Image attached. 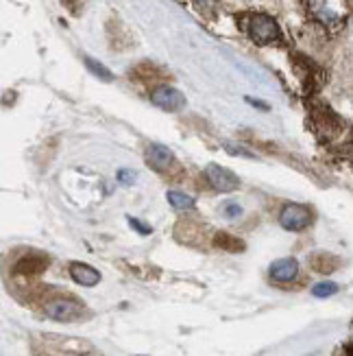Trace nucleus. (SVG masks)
<instances>
[{"mask_svg": "<svg viewBox=\"0 0 353 356\" xmlns=\"http://www.w3.org/2000/svg\"><path fill=\"white\" fill-rule=\"evenodd\" d=\"M225 214H227V216H238V214H240V206L229 204V206L225 208Z\"/></svg>", "mask_w": 353, "mask_h": 356, "instance_id": "dca6fc26", "label": "nucleus"}, {"mask_svg": "<svg viewBox=\"0 0 353 356\" xmlns=\"http://www.w3.org/2000/svg\"><path fill=\"white\" fill-rule=\"evenodd\" d=\"M338 289L341 286L336 282H320L312 289V296L314 298H329V296H334V293H338Z\"/></svg>", "mask_w": 353, "mask_h": 356, "instance_id": "ddd939ff", "label": "nucleus"}, {"mask_svg": "<svg viewBox=\"0 0 353 356\" xmlns=\"http://www.w3.org/2000/svg\"><path fill=\"white\" fill-rule=\"evenodd\" d=\"M279 223L284 229L301 232L303 227H308L312 223V212L301 204H288L279 214Z\"/></svg>", "mask_w": 353, "mask_h": 356, "instance_id": "7ed1b4c3", "label": "nucleus"}, {"mask_svg": "<svg viewBox=\"0 0 353 356\" xmlns=\"http://www.w3.org/2000/svg\"><path fill=\"white\" fill-rule=\"evenodd\" d=\"M44 313L46 317H51L55 321H76V319H81L83 315V306L79 302H74L70 298H59V300H53L46 304L44 308Z\"/></svg>", "mask_w": 353, "mask_h": 356, "instance_id": "f03ea898", "label": "nucleus"}, {"mask_svg": "<svg viewBox=\"0 0 353 356\" xmlns=\"http://www.w3.org/2000/svg\"><path fill=\"white\" fill-rule=\"evenodd\" d=\"M70 275H72V280L81 286H96L101 282V273L94 267L85 265V262H72Z\"/></svg>", "mask_w": 353, "mask_h": 356, "instance_id": "0eeeda50", "label": "nucleus"}, {"mask_svg": "<svg viewBox=\"0 0 353 356\" xmlns=\"http://www.w3.org/2000/svg\"><path fill=\"white\" fill-rule=\"evenodd\" d=\"M312 267L318 273H329L334 269H338V260H336L332 254H314L312 256Z\"/></svg>", "mask_w": 353, "mask_h": 356, "instance_id": "9d476101", "label": "nucleus"}, {"mask_svg": "<svg viewBox=\"0 0 353 356\" xmlns=\"http://www.w3.org/2000/svg\"><path fill=\"white\" fill-rule=\"evenodd\" d=\"M129 223H131V227H133V229L140 232V234H150V232H153V227H150V225H144L140 219H133V216H129Z\"/></svg>", "mask_w": 353, "mask_h": 356, "instance_id": "2eb2a0df", "label": "nucleus"}, {"mask_svg": "<svg viewBox=\"0 0 353 356\" xmlns=\"http://www.w3.org/2000/svg\"><path fill=\"white\" fill-rule=\"evenodd\" d=\"M150 101L155 103L157 107H162V110H166V112H177V110H181L183 105H186V99H183L181 92L171 88V86H162L157 90H153Z\"/></svg>", "mask_w": 353, "mask_h": 356, "instance_id": "39448f33", "label": "nucleus"}, {"mask_svg": "<svg viewBox=\"0 0 353 356\" xmlns=\"http://www.w3.org/2000/svg\"><path fill=\"white\" fill-rule=\"evenodd\" d=\"M46 267H49V256L31 254V256H24V258L18 260V265H15V273H20V275H37Z\"/></svg>", "mask_w": 353, "mask_h": 356, "instance_id": "6e6552de", "label": "nucleus"}, {"mask_svg": "<svg viewBox=\"0 0 353 356\" xmlns=\"http://www.w3.org/2000/svg\"><path fill=\"white\" fill-rule=\"evenodd\" d=\"M118 177H120V181H122V184H129V181H133V179H135V175H133V173H129V171H120V175H118Z\"/></svg>", "mask_w": 353, "mask_h": 356, "instance_id": "f3484780", "label": "nucleus"}, {"mask_svg": "<svg viewBox=\"0 0 353 356\" xmlns=\"http://www.w3.org/2000/svg\"><path fill=\"white\" fill-rule=\"evenodd\" d=\"M299 273V262L295 258H279L270 265V277L277 282H290Z\"/></svg>", "mask_w": 353, "mask_h": 356, "instance_id": "423d86ee", "label": "nucleus"}, {"mask_svg": "<svg viewBox=\"0 0 353 356\" xmlns=\"http://www.w3.org/2000/svg\"><path fill=\"white\" fill-rule=\"evenodd\" d=\"M166 199L175 210H190L194 206V199L186 193H181V191H168Z\"/></svg>", "mask_w": 353, "mask_h": 356, "instance_id": "9b49d317", "label": "nucleus"}, {"mask_svg": "<svg viewBox=\"0 0 353 356\" xmlns=\"http://www.w3.org/2000/svg\"><path fill=\"white\" fill-rule=\"evenodd\" d=\"M85 64H87V68L92 70V72H96V74H101L105 81H112V72L107 70V68H103L101 64H96L94 59H89V57H85Z\"/></svg>", "mask_w": 353, "mask_h": 356, "instance_id": "4468645a", "label": "nucleus"}, {"mask_svg": "<svg viewBox=\"0 0 353 356\" xmlns=\"http://www.w3.org/2000/svg\"><path fill=\"white\" fill-rule=\"evenodd\" d=\"M146 162L155 168V171H166L168 166L173 162V153L168 147H162V145H150L148 151H146Z\"/></svg>", "mask_w": 353, "mask_h": 356, "instance_id": "1a4fd4ad", "label": "nucleus"}, {"mask_svg": "<svg viewBox=\"0 0 353 356\" xmlns=\"http://www.w3.org/2000/svg\"><path fill=\"white\" fill-rule=\"evenodd\" d=\"M240 24L255 44L259 46H266L279 40V24L275 22L270 15L266 13H244L240 18Z\"/></svg>", "mask_w": 353, "mask_h": 356, "instance_id": "f257e3e1", "label": "nucleus"}, {"mask_svg": "<svg viewBox=\"0 0 353 356\" xmlns=\"http://www.w3.org/2000/svg\"><path fill=\"white\" fill-rule=\"evenodd\" d=\"M216 247H221V250H227V252H242L244 250V243L234 238L232 234H225V232H221V234L216 236Z\"/></svg>", "mask_w": 353, "mask_h": 356, "instance_id": "f8f14e48", "label": "nucleus"}, {"mask_svg": "<svg viewBox=\"0 0 353 356\" xmlns=\"http://www.w3.org/2000/svg\"><path fill=\"white\" fill-rule=\"evenodd\" d=\"M205 177H207V181L214 186V188L221 191V193H232V191H236L238 186H240L238 175L232 173L225 166H218V164H209L205 168Z\"/></svg>", "mask_w": 353, "mask_h": 356, "instance_id": "20e7f679", "label": "nucleus"}]
</instances>
